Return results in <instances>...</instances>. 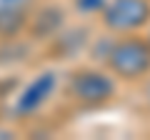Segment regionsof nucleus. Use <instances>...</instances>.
Here are the masks:
<instances>
[{"label": "nucleus", "mask_w": 150, "mask_h": 140, "mask_svg": "<svg viewBox=\"0 0 150 140\" xmlns=\"http://www.w3.org/2000/svg\"><path fill=\"white\" fill-rule=\"evenodd\" d=\"M143 93H145V100H148V105H150V75L143 80Z\"/></svg>", "instance_id": "0eeeda50"}, {"label": "nucleus", "mask_w": 150, "mask_h": 140, "mask_svg": "<svg viewBox=\"0 0 150 140\" xmlns=\"http://www.w3.org/2000/svg\"><path fill=\"white\" fill-rule=\"evenodd\" d=\"M68 95L83 105H103L115 95V78L98 68H78L68 78Z\"/></svg>", "instance_id": "7ed1b4c3"}, {"label": "nucleus", "mask_w": 150, "mask_h": 140, "mask_svg": "<svg viewBox=\"0 0 150 140\" xmlns=\"http://www.w3.org/2000/svg\"><path fill=\"white\" fill-rule=\"evenodd\" d=\"M105 3L108 0H75V5H78L80 13H100Z\"/></svg>", "instance_id": "423d86ee"}, {"label": "nucleus", "mask_w": 150, "mask_h": 140, "mask_svg": "<svg viewBox=\"0 0 150 140\" xmlns=\"http://www.w3.org/2000/svg\"><path fill=\"white\" fill-rule=\"evenodd\" d=\"M105 68L115 80L140 83L150 75V38L140 33L112 38L105 55Z\"/></svg>", "instance_id": "f257e3e1"}, {"label": "nucleus", "mask_w": 150, "mask_h": 140, "mask_svg": "<svg viewBox=\"0 0 150 140\" xmlns=\"http://www.w3.org/2000/svg\"><path fill=\"white\" fill-rule=\"evenodd\" d=\"M100 20L112 35L140 33L150 25V0H108Z\"/></svg>", "instance_id": "f03ea898"}, {"label": "nucleus", "mask_w": 150, "mask_h": 140, "mask_svg": "<svg viewBox=\"0 0 150 140\" xmlns=\"http://www.w3.org/2000/svg\"><path fill=\"white\" fill-rule=\"evenodd\" d=\"M55 88H58V75H55V73H40V75H35L20 93H18L15 103H13V113H15L18 118H28V115L38 113V110L53 98Z\"/></svg>", "instance_id": "20e7f679"}, {"label": "nucleus", "mask_w": 150, "mask_h": 140, "mask_svg": "<svg viewBox=\"0 0 150 140\" xmlns=\"http://www.w3.org/2000/svg\"><path fill=\"white\" fill-rule=\"evenodd\" d=\"M33 5L35 0H0V35L15 38L20 30H25Z\"/></svg>", "instance_id": "39448f33"}]
</instances>
